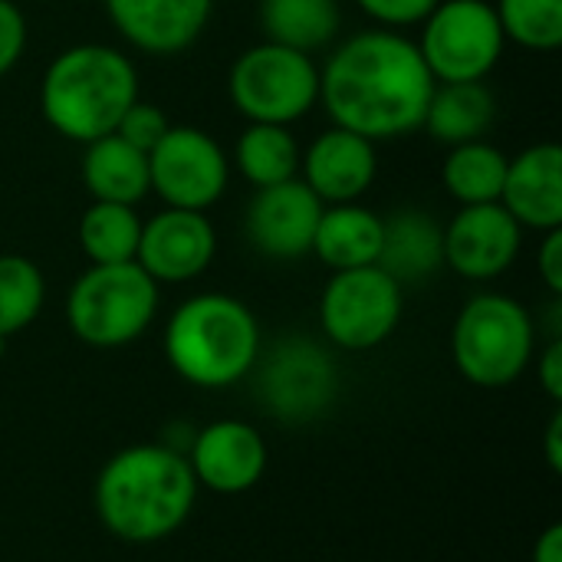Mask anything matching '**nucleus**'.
<instances>
[{
  "label": "nucleus",
  "mask_w": 562,
  "mask_h": 562,
  "mask_svg": "<svg viewBox=\"0 0 562 562\" xmlns=\"http://www.w3.org/2000/svg\"><path fill=\"white\" fill-rule=\"evenodd\" d=\"M435 76L418 43L402 30H362L339 43L319 69V105L333 125L369 142L405 138L422 128Z\"/></svg>",
  "instance_id": "f257e3e1"
},
{
  "label": "nucleus",
  "mask_w": 562,
  "mask_h": 562,
  "mask_svg": "<svg viewBox=\"0 0 562 562\" xmlns=\"http://www.w3.org/2000/svg\"><path fill=\"white\" fill-rule=\"evenodd\" d=\"M92 501L102 527L115 540L148 547L188 524L198 481L178 448L132 445L102 464Z\"/></svg>",
  "instance_id": "f03ea898"
},
{
  "label": "nucleus",
  "mask_w": 562,
  "mask_h": 562,
  "mask_svg": "<svg viewBox=\"0 0 562 562\" xmlns=\"http://www.w3.org/2000/svg\"><path fill=\"white\" fill-rule=\"evenodd\" d=\"M138 99V72L125 53L105 43H76L53 56L40 82L46 125L79 145L112 135Z\"/></svg>",
  "instance_id": "7ed1b4c3"
},
{
  "label": "nucleus",
  "mask_w": 562,
  "mask_h": 562,
  "mask_svg": "<svg viewBox=\"0 0 562 562\" xmlns=\"http://www.w3.org/2000/svg\"><path fill=\"white\" fill-rule=\"evenodd\" d=\"M165 356L188 385L231 389L260 362L257 316L237 296L198 293L171 313Z\"/></svg>",
  "instance_id": "20e7f679"
},
{
  "label": "nucleus",
  "mask_w": 562,
  "mask_h": 562,
  "mask_svg": "<svg viewBox=\"0 0 562 562\" xmlns=\"http://www.w3.org/2000/svg\"><path fill=\"white\" fill-rule=\"evenodd\" d=\"M537 329L530 310L507 293H477L451 329L458 372L477 389H507L533 362Z\"/></svg>",
  "instance_id": "39448f33"
},
{
  "label": "nucleus",
  "mask_w": 562,
  "mask_h": 562,
  "mask_svg": "<svg viewBox=\"0 0 562 562\" xmlns=\"http://www.w3.org/2000/svg\"><path fill=\"white\" fill-rule=\"evenodd\" d=\"M158 313V283L135 263H92L66 296L72 336L92 349L135 342Z\"/></svg>",
  "instance_id": "423d86ee"
},
{
  "label": "nucleus",
  "mask_w": 562,
  "mask_h": 562,
  "mask_svg": "<svg viewBox=\"0 0 562 562\" xmlns=\"http://www.w3.org/2000/svg\"><path fill=\"white\" fill-rule=\"evenodd\" d=\"M227 95L247 122L293 125L319 105V66L310 53L263 40L234 59Z\"/></svg>",
  "instance_id": "0eeeda50"
},
{
  "label": "nucleus",
  "mask_w": 562,
  "mask_h": 562,
  "mask_svg": "<svg viewBox=\"0 0 562 562\" xmlns=\"http://www.w3.org/2000/svg\"><path fill=\"white\" fill-rule=\"evenodd\" d=\"M435 82H484L504 56L507 36L487 0H441L415 40Z\"/></svg>",
  "instance_id": "6e6552de"
},
{
  "label": "nucleus",
  "mask_w": 562,
  "mask_h": 562,
  "mask_svg": "<svg viewBox=\"0 0 562 562\" xmlns=\"http://www.w3.org/2000/svg\"><path fill=\"white\" fill-rule=\"evenodd\" d=\"M405 286L379 263L336 270L319 296V323L333 346L369 352L382 346L402 323Z\"/></svg>",
  "instance_id": "1a4fd4ad"
},
{
  "label": "nucleus",
  "mask_w": 562,
  "mask_h": 562,
  "mask_svg": "<svg viewBox=\"0 0 562 562\" xmlns=\"http://www.w3.org/2000/svg\"><path fill=\"white\" fill-rule=\"evenodd\" d=\"M231 181V158L214 135L194 125H171L148 151V184L178 211H207Z\"/></svg>",
  "instance_id": "9d476101"
},
{
  "label": "nucleus",
  "mask_w": 562,
  "mask_h": 562,
  "mask_svg": "<svg viewBox=\"0 0 562 562\" xmlns=\"http://www.w3.org/2000/svg\"><path fill=\"white\" fill-rule=\"evenodd\" d=\"M524 247V227L501 201L468 204L445 227V267L458 277L487 283L507 273Z\"/></svg>",
  "instance_id": "9b49d317"
},
{
  "label": "nucleus",
  "mask_w": 562,
  "mask_h": 562,
  "mask_svg": "<svg viewBox=\"0 0 562 562\" xmlns=\"http://www.w3.org/2000/svg\"><path fill=\"white\" fill-rule=\"evenodd\" d=\"M217 254V234L204 211L165 207L142 221V237L135 263L155 283H188L198 280Z\"/></svg>",
  "instance_id": "f8f14e48"
},
{
  "label": "nucleus",
  "mask_w": 562,
  "mask_h": 562,
  "mask_svg": "<svg viewBox=\"0 0 562 562\" xmlns=\"http://www.w3.org/2000/svg\"><path fill=\"white\" fill-rule=\"evenodd\" d=\"M188 464L198 487H207L221 497L247 494L267 474V441L247 422H211L191 438Z\"/></svg>",
  "instance_id": "ddd939ff"
},
{
  "label": "nucleus",
  "mask_w": 562,
  "mask_h": 562,
  "mask_svg": "<svg viewBox=\"0 0 562 562\" xmlns=\"http://www.w3.org/2000/svg\"><path fill=\"white\" fill-rule=\"evenodd\" d=\"M336 392L333 359L310 339H283L260 369V395L270 412L290 422L319 415Z\"/></svg>",
  "instance_id": "4468645a"
},
{
  "label": "nucleus",
  "mask_w": 562,
  "mask_h": 562,
  "mask_svg": "<svg viewBox=\"0 0 562 562\" xmlns=\"http://www.w3.org/2000/svg\"><path fill=\"white\" fill-rule=\"evenodd\" d=\"M323 201L300 181L257 188L247 204V237L270 260H300L313 250Z\"/></svg>",
  "instance_id": "2eb2a0df"
},
{
  "label": "nucleus",
  "mask_w": 562,
  "mask_h": 562,
  "mask_svg": "<svg viewBox=\"0 0 562 562\" xmlns=\"http://www.w3.org/2000/svg\"><path fill=\"white\" fill-rule=\"evenodd\" d=\"M375 175H379L375 142L339 125L316 135L300 158V181L326 207L359 201L375 184Z\"/></svg>",
  "instance_id": "dca6fc26"
},
{
  "label": "nucleus",
  "mask_w": 562,
  "mask_h": 562,
  "mask_svg": "<svg viewBox=\"0 0 562 562\" xmlns=\"http://www.w3.org/2000/svg\"><path fill=\"white\" fill-rule=\"evenodd\" d=\"M214 0H105L119 36L148 56H178L198 43Z\"/></svg>",
  "instance_id": "f3484780"
},
{
  "label": "nucleus",
  "mask_w": 562,
  "mask_h": 562,
  "mask_svg": "<svg viewBox=\"0 0 562 562\" xmlns=\"http://www.w3.org/2000/svg\"><path fill=\"white\" fill-rule=\"evenodd\" d=\"M501 204L527 231L562 227V148L557 142H537L507 161Z\"/></svg>",
  "instance_id": "a211bd4d"
},
{
  "label": "nucleus",
  "mask_w": 562,
  "mask_h": 562,
  "mask_svg": "<svg viewBox=\"0 0 562 562\" xmlns=\"http://www.w3.org/2000/svg\"><path fill=\"white\" fill-rule=\"evenodd\" d=\"M379 267L402 286L435 277L445 267V227L418 207H398L382 217Z\"/></svg>",
  "instance_id": "6ab92c4d"
},
{
  "label": "nucleus",
  "mask_w": 562,
  "mask_h": 562,
  "mask_svg": "<svg viewBox=\"0 0 562 562\" xmlns=\"http://www.w3.org/2000/svg\"><path fill=\"white\" fill-rule=\"evenodd\" d=\"M382 250V217L352 201V204H329L319 214L313 250L333 273L336 270H356L379 263Z\"/></svg>",
  "instance_id": "aec40b11"
},
{
  "label": "nucleus",
  "mask_w": 562,
  "mask_h": 562,
  "mask_svg": "<svg viewBox=\"0 0 562 562\" xmlns=\"http://www.w3.org/2000/svg\"><path fill=\"white\" fill-rule=\"evenodd\" d=\"M82 184L92 194V201L109 204H128L135 207L148 191V155L128 145L125 138L102 135L86 145L82 155Z\"/></svg>",
  "instance_id": "412c9836"
},
{
  "label": "nucleus",
  "mask_w": 562,
  "mask_h": 562,
  "mask_svg": "<svg viewBox=\"0 0 562 562\" xmlns=\"http://www.w3.org/2000/svg\"><path fill=\"white\" fill-rule=\"evenodd\" d=\"M497 115V99L484 82H435L422 128L445 145H464L487 135Z\"/></svg>",
  "instance_id": "4be33fe9"
},
{
  "label": "nucleus",
  "mask_w": 562,
  "mask_h": 562,
  "mask_svg": "<svg viewBox=\"0 0 562 562\" xmlns=\"http://www.w3.org/2000/svg\"><path fill=\"white\" fill-rule=\"evenodd\" d=\"M260 26L263 40L313 56L339 36L342 10L339 0H260Z\"/></svg>",
  "instance_id": "5701e85b"
},
{
  "label": "nucleus",
  "mask_w": 562,
  "mask_h": 562,
  "mask_svg": "<svg viewBox=\"0 0 562 562\" xmlns=\"http://www.w3.org/2000/svg\"><path fill=\"white\" fill-rule=\"evenodd\" d=\"M300 158L303 148L290 125H267V122H247L234 145V165L247 178V184L270 188L283 184L290 178H300Z\"/></svg>",
  "instance_id": "b1692460"
},
{
  "label": "nucleus",
  "mask_w": 562,
  "mask_h": 562,
  "mask_svg": "<svg viewBox=\"0 0 562 562\" xmlns=\"http://www.w3.org/2000/svg\"><path fill=\"white\" fill-rule=\"evenodd\" d=\"M507 161L510 158L487 138L451 145V151L441 165V184L461 207L494 204V201H501Z\"/></svg>",
  "instance_id": "393cba45"
},
{
  "label": "nucleus",
  "mask_w": 562,
  "mask_h": 562,
  "mask_svg": "<svg viewBox=\"0 0 562 562\" xmlns=\"http://www.w3.org/2000/svg\"><path fill=\"white\" fill-rule=\"evenodd\" d=\"M76 237L89 263H128L138 250L142 217L128 204L92 201L79 217Z\"/></svg>",
  "instance_id": "a878e982"
},
{
  "label": "nucleus",
  "mask_w": 562,
  "mask_h": 562,
  "mask_svg": "<svg viewBox=\"0 0 562 562\" xmlns=\"http://www.w3.org/2000/svg\"><path fill=\"white\" fill-rule=\"evenodd\" d=\"M46 303L43 270L23 254H0V336L23 333Z\"/></svg>",
  "instance_id": "bb28decb"
},
{
  "label": "nucleus",
  "mask_w": 562,
  "mask_h": 562,
  "mask_svg": "<svg viewBox=\"0 0 562 562\" xmlns=\"http://www.w3.org/2000/svg\"><path fill=\"white\" fill-rule=\"evenodd\" d=\"M494 13L510 43L553 53L562 43V0H497Z\"/></svg>",
  "instance_id": "cd10ccee"
},
{
  "label": "nucleus",
  "mask_w": 562,
  "mask_h": 562,
  "mask_svg": "<svg viewBox=\"0 0 562 562\" xmlns=\"http://www.w3.org/2000/svg\"><path fill=\"white\" fill-rule=\"evenodd\" d=\"M168 128H171V122H168L165 109H158L155 102H145V99L138 95V99L125 109V115L119 119L115 135L125 138L128 145H135L138 151L148 155V151L165 138Z\"/></svg>",
  "instance_id": "c85d7f7f"
},
{
  "label": "nucleus",
  "mask_w": 562,
  "mask_h": 562,
  "mask_svg": "<svg viewBox=\"0 0 562 562\" xmlns=\"http://www.w3.org/2000/svg\"><path fill=\"white\" fill-rule=\"evenodd\" d=\"M356 3L379 26H385V30H405V26H422L425 16L441 0H356Z\"/></svg>",
  "instance_id": "c756f323"
},
{
  "label": "nucleus",
  "mask_w": 562,
  "mask_h": 562,
  "mask_svg": "<svg viewBox=\"0 0 562 562\" xmlns=\"http://www.w3.org/2000/svg\"><path fill=\"white\" fill-rule=\"evenodd\" d=\"M26 49V16L13 0H0V79L20 63Z\"/></svg>",
  "instance_id": "7c9ffc66"
},
{
  "label": "nucleus",
  "mask_w": 562,
  "mask_h": 562,
  "mask_svg": "<svg viewBox=\"0 0 562 562\" xmlns=\"http://www.w3.org/2000/svg\"><path fill=\"white\" fill-rule=\"evenodd\" d=\"M537 270L547 283V290L553 296L562 293V227L557 231H547L543 234V244L537 250Z\"/></svg>",
  "instance_id": "2f4dec72"
},
{
  "label": "nucleus",
  "mask_w": 562,
  "mask_h": 562,
  "mask_svg": "<svg viewBox=\"0 0 562 562\" xmlns=\"http://www.w3.org/2000/svg\"><path fill=\"white\" fill-rule=\"evenodd\" d=\"M537 375H540L543 392L560 405L562 402V339H553V342L543 349V356H540V362H537Z\"/></svg>",
  "instance_id": "473e14b6"
},
{
  "label": "nucleus",
  "mask_w": 562,
  "mask_h": 562,
  "mask_svg": "<svg viewBox=\"0 0 562 562\" xmlns=\"http://www.w3.org/2000/svg\"><path fill=\"white\" fill-rule=\"evenodd\" d=\"M533 562H562V524H553L540 533L533 547Z\"/></svg>",
  "instance_id": "72a5a7b5"
},
{
  "label": "nucleus",
  "mask_w": 562,
  "mask_h": 562,
  "mask_svg": "<svg viewBox=\"0 0 562 562\" xmlns=\"http://www.w3.org/2000/svg\"><path fill=\"white\" fill-rule=\"evenodd\" d=\"M543 451H547V464L560 474L562 471V412H557L547 425V438H543Z\"/></svg>",
  "instance_id": "f704fd0d"
},
{
  "label": "nucleus",
  "mask_w": 562,
  "mask_h": 562,
  "mask_svg": "<svg viewBox=\"0 0 562 562\" xmlns=\"http://www.w3.org/2000/svg\"><path fill=\"white\" fill-rule=\"evenodd\" d=\"M7 342H10V339H7V336H0V356L7 352Z\"/></svg>",
  "instance_id": "c9c22d12"
}]
</instances>
